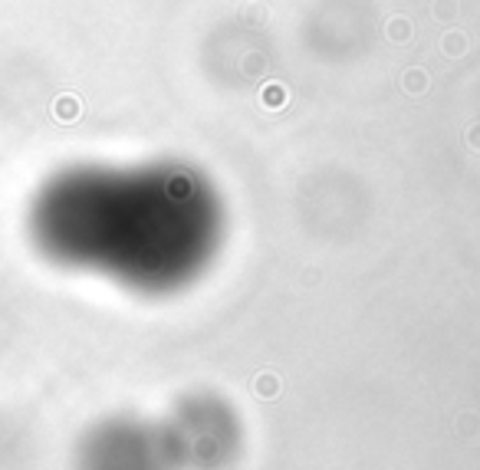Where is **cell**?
Returning <instances> with one entry per match:
<instances>
[{"label":"cell","instance_id":"cell-3","mask_svg":"<svg viewBox=\"0 0 480 470\" xmlns=\"http://www.w3.org/2000/svg\"><path fill=\"white\" fill-rule=\"evenodd\" d=\"M178 470H227L240 451V427L214 402H191L162 427Z\"/></svg>","mask_w":480,"mask_h":470},{"label":"cell","instance_id":"cell-1","mask_svg":"<svg viewBox=\"0 0 480 470\" xmlns=\"http://www.w3.org/2000/svg\"><path fill=\"white\" fill-rule=\"evenodd\" d=\"M33 247L60 266L132 286H168L197 263L207 224L145 184L105 171H63L26 211Z\"/></svg>","mask_w":480,"mask_h":470},{"label":"cell","instance_id":"cell-2","mask_svg":"<svg viewBox=\"0 0 480 470\" xmlns=\"http://www.w3.org/2000/svg\"><path fill=\"white\" fill-rule=\"evenodd\" d=\"M76 470H178V464L162 427L112 418L79 441Z\"/></svg>","mask_w":480,"mask_h":470}]
</instances>
